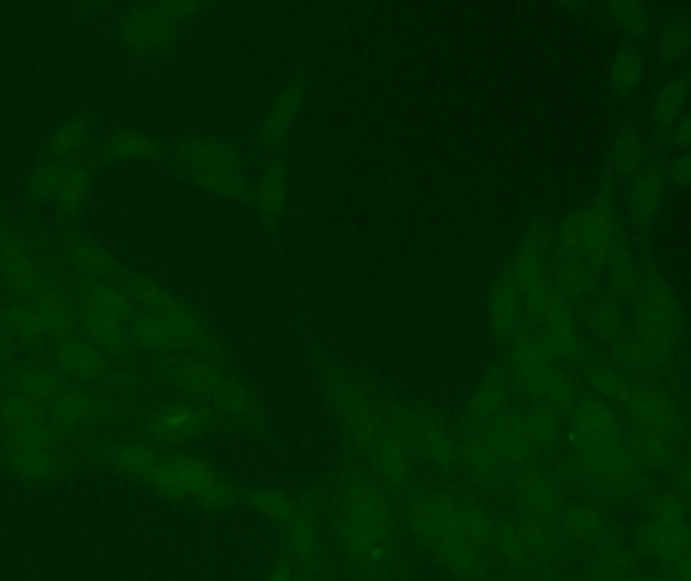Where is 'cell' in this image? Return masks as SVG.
Instances as JSON below:
<instances>
[{
    "label": "cell",
    "mask_w": 691,
    "mask_h": 581,
    "mask_svg": "<svg viewBox=\"0 0 691 581\" xmlns=\"http://www.w3.org/2000/svg\"><path fill=\"white\" fill-rule=\"evenodd\" d=\"M350 531L362 548H377L382 538V519L379 506L372 501H357L350 515Z\"/></svg>",
    "instance_id": "obj_4"
},
{
    "label": "cell",
    "mask_w": 691,
    "mask_h": 581,
    "mask_svg": "<svg viewBox=\"0 0 691 581\" xmlns=\"http://www.w3.org/2000/svg\"><path fill=\"white\" fill-rule=\"evenodd\" d=\"M146 479L168 495L203 496V499L225 496V484L221 483V479L208 473L201 464L188 461L156 463Z\"/></svg>",
    "instance_id": "obj_1"
},
{
    "label": "cell",
    "mask_w": 691,
    "mask_h": 581,
    "mask_svg": "<svg viewBox=\"0 0 691 581\" xmlns=\"http://www.w3.org/2000/svg\"><path fill=\"white\" fill-rule=\"evenodd\" d=\"M683 101H685V97H683V91H681L680 87H668L663 93H659L658 104H655V109H653V118L661 121V124L671 121L675 116H680Z\"/></svg>",
    "instance_id": "obj_7"
},
{
    "label": "cell",
    "mask_w": 691,
    "mask_h": 581,
    "mask_svg": "<svg viewBox=\"0 0 691 581\" xmlns=\"http://www.w3.org/2000/svg\"><path fill=\"white\" fill-rule=\"evenodd\" d=\"M156 463H158L156 456H154L150 451L142 449V446H124V449L116 454V464H118L121 471H126V473L130 474L148 476Z\"/></svg>",
    "instance_id": "obj_6"
},
{
    "label": "cell",
    "mask_w": 691,
    "mask_h": 581,
    "mask_svg": "<svg viewBox=\"0 0 691 581\" xmlns=\"http://www.w3.org/2000/svg\"><path fill=\"white\" fill-rule=\"evenodd\" d=\"M680 140L683 141V146L691 150V116L681 124L680 131H678Z\"/></svg>",
    "instance_id": "obj_11"
},
{
    "label": "cell",
    "mask_w": 691,
    "mask_h": 581,
    "mask_svg": "<svg viewBox=\"0 0 691 581\" xmlns=\"http://www.w3.org/2000/svg\"><path fill=\"white\" fill-rule=\"evenodd\" d=\"M193 424H195V418H193L186 410H168V412H164L163 416L156 422L158 431L166 434V436H174V434L188 432Z\"/></svg>",
    "instance_id": "obj_8"
},
{
    "label": "cell",
    "mask_w": 691,
    "mask_h": 581,
    "mask_svg": "<svg viewBox=\"0 0 691 581\" xmlns=\"http://www.w3.org/2000/svg\"><path fill=\"white\" fill-rule=\"evenodd\" d=\"M578 439L583 444L586 461L598 471H615L619 464V434L611 414L603 408H593L584 414L578 424Z\"/></svg>",
    "instance_id": "obj_2"
},
{
    "label": "cell",
    "mask_w": 691,
    "mask_h": 581,
    "mask_svg": "<svg viewBox=\"0 0 691 581\" xmlns=\"http://www.w3.org/2000/svg\"><path fill=\"white\" fill-rule=\"evenodd\" d=\"M271 581H293V578L290 575V571L280 570L275 573V575H273V578H271Z\"/></svg>",
    "instance_id": "obj_12"
},
{
    "label": "cell",
    "mask_w": 691,
    "mask_h": 581,
    "mask_svg": "<svg viewBox=\"0 0 691 581\" xmlns=\"http://www.w3.org/2000/svg\"><path fill=\"white\" fill-rule=\"evenodd\" d=\"M427 525L441 533V535H451V538H476L477 523L476 519L467 515L464 509L449 505V503H437L429 506L427 511Z\"/></svg>",
    "instance_id": "obj_3"
},
{
    "label": "cell",
    "mask_w": 691,
    "mask_h": 581,
    "mask_svg": "<svg viewBox=\"0 0 691 581\" xmlns=\"http://www.w3.org/2000/svg\"><path fill=\"white\" fill-rule=\"evenodd\" d=\"M61 364L66 367L67 374H71V376L77 377L91 376V374L96 372V367H98L96 357L89 354V352H86V349L69 352V354L64 355Z\"/></svg>",
    "instance_id": "obj_9"
},
{
    "label": "cell",
    "mask_w": 691,
    "mask_h": 581,
    "mask_svg": "<svg viewBox=\"0 0 691 581\" xmlns=\"http://www.w3.org/2000/svg\"><path fill=\"white\" fill-rule=\"evenodd\" d=\"M688 41H690V31L673 24V29H670L668 35L663 37V41H661V51L663 53H673V57H675V55H680L685 49Z\"/></svg>",
    "instance_id": "obj_10"
},
{
    "label": "cell",
    "mask_w": 691,
    "mask_h": 581,
    "mask_svg": "<svg viewBox=\"0 0 691 581\" xmlns=\"http://www.w3.org/2000/svg\"><path fill=\"white\" fill-rule=\"evenodd\" d=\"M643 77V67L635 55H619L611 71V87L616 96H631Z\"/></svg>",
    "instance_id": "obj_5"
}]
</instances>
